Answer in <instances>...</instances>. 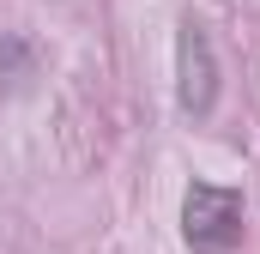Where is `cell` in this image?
I'll return each instance as SVG.
<instances>
[{
	"instance_id": "6da1fadb",
	"label": "cell",
	"mask_w": 260,
	"mask_h": 254,
	"mask_svg": "<svg viewBox=\"0 0 260 254\" xmlns=\"http://www.w3.org/2000/svg\"><path fill=\"white\" fill-rule=\"evenodd\" d=\"M182 236H188L200 254H230L242 242V194L194 182L188 200H182Z\"/></svg>"
},
{
	"instance_id": "7a4b0ae2",
	"label": "cell",
	"mask_w": 260,
	"mask_h": 254,
	"mask_svg": "<svg viewBox=\"0 0 260 254\" xmlns=\"http://www.w3.org/2000/svg\"><path fill=\"white\" fill-rule=\"evenodd\" d=\"M176 103L188 115H212V103H218V55L194 18H182V30H176Z\"/></svg>"
},
{
	"instance_id": "3957f363",
	"label": "cell",
	"mask_w": 260,
	"mask_h": 254,
	"mask_svg": "<svg viewBox=\"0 0 260 254\" xmlns=\"http://www.w3.org/2000/svg\"><path fill=\"white\" fill-rule=\"evenodd\" d=\"M37 79H43V55H37V43L18 37V30H0V97H24Z\"/></svg>"
}]
</instances>
